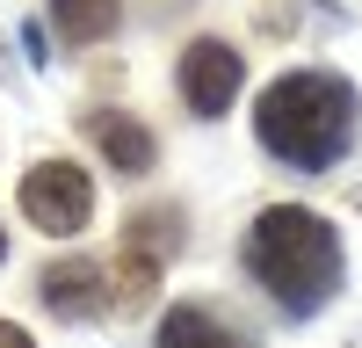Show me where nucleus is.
Returning <instances> with one entry per match:
<instances>
[{
  "mask_svg": "<svg viewBox=\"0 0 362 348\" xmlns=\"http://www.w3.org/2000/svg\"><path fill=\"white\" fill-rule=\"evenodd\" d=\"M247 269L283 312H319L341 290V240L305 203H276L247 225Z\"/></svg>",
  "mask_w": 362,
  "mask_h": 348,
  "instance_id": "1",
  "label": "nucleus"
},
{
  "mask_svg": "<svg viewBox=\"0 0 362 348\" xmlns=\"http://www.w3.org/2000/svg\"><path fill=\"white\" fill-rule=\"evenodd\" d=\"M254 131L290 167H334L355 131V95L334 73H283L254 109Z\"/></svg>",
  "mask_w": 362,
  "mask_h": 348,
  "instance_id": "2",
  "label": "nucleus"
},
{
  "mask_svg": "<svg viewBox=\"0 0 362 348\" xmlns=\"http://www.w3.org/2000/svg\"><path fill=\"white\" fill-rule=\"evenodd\" d=\"M22 218L37 232H80L87 218H95V182H87V167L73 160H37L22 174Z\"/></svg>",
  "mask_w": 362,
  "mask_h": 348,
  "instance_id": "3",
  "label": "nucleus"
},
{
  "mask_svg": "<svg viewBox=\"0 0 362 348\" xmlns=\"http://www.w3.org/2000/svg\"><path fill=\"white\" fill-rule=\"evenodd\" d=\"M181 102H189L196 116H225L232 95H239V80H247V66H239V51L218 44V37H196L189 51H181Z\"/></svg>",
  "mask_w": 362,
  "mask_h": 348,
  "instance_id": "4",
  "label": "nucleus"
},
{
  "mask_svg": "<svg viewBox=\"0 0 362 348\" xmlns=\"http://www.w3.org/2000/svg\"><path fill=\"white\" fill-rule=\"evenodd\" d=\"M44 305L58 319H95L116 305V290H109V269L102 261H51L44 269Z\"/></svg>",
  "mask_w": 362,
  "mask_h": 348,
  "instance_id": "5",
  "label": "nucleus"
},
{
  "mask_svg": "<svg viewBox=\"0 0 362 348\" xmlns=\"http://www.w3.org/2000/svg\"><path fill=\"white\" fill-rule=\"evenodd\" d=\"M80 124H87V138L102 145V160H109L116 174H145V167H153V153H160L153 131L131 124L124 109H95V116H80Z\"/></svg>",
  "mask_w": 362,
  "mask_h": 348,
  "instance_id": "6",
  "label": "nucleus"
},
{
  "mask_svg": "<svg viewBox=\"0 0 362 348\" xmlns=\"http://www.w3.org/2000/svg\"><path fill=\"white\" fill-rule=\"evenodd\" d=\"M153 348H247L218 312H203V305H174L167 319H160V341Z\"/></svg>",
  "mask_w": 362,
  "mask_h": 348,
  "instance_id": "7",
  "label": "nucleus"
},
{
  "mask_svg": "<svg viewBox=\"0 0 362 348\" xmlns=\"http://www.w3.org/2000/svg\"><path fill=\"white\" fill-rule=\"evenodd\" d=\"M51 22H58L66 44H102V37H116L124 8L116 0H51Z\"/></svg>",
  "mask_w": 362,
  "mask_h": 348,
  "instance_id": "8",
  "label": "nucleus"
},
{
  "mask_svg": "<svg viewBox=\"0 0 362 348\" xmlns=\"http://www.w3.org/2000/svg\"><path fill=\"white\" fill-rule=\"evenodd\" d=\"M0 348H37V341H29L22 327H8V319H0Z\"/></svg>",
  "mask_w": 362,
  "mask_h": 348,
  "instance_id": "9",
  "label": "nucleus"
},
{
  "mask_svg": "<svg viewBox=\"0 0 362 348\" xmlns=\"http://www.w3.org/2000/svg\"><path fill=\"white\" fill-rule=\"evenodd\" d=\"M0 254H8V240H0Z\"/></svg>",
  "mask_w": 362,
  "mask_h": 348,
  "instance_id": "10",
  "label": "nucleus"
}]
</instances>
